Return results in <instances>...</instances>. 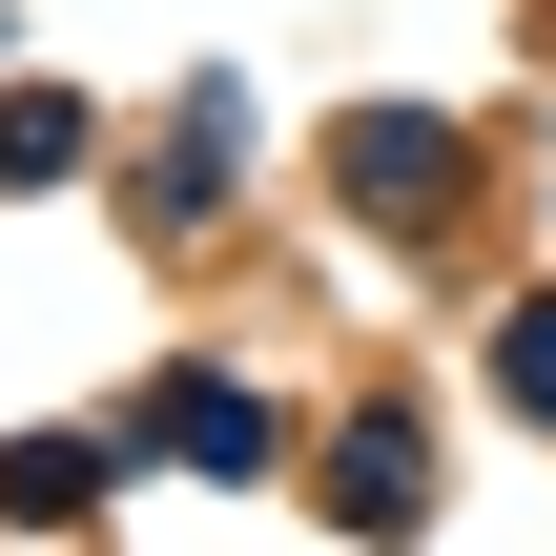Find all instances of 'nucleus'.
I'll list each match as a JSON object with an SVG mask.
<instances>
[{"label":"nucleus","instance_id":"2","mask_svg":"<svg viewBox=\"0 0 556 556\" xmlns=\"http://www.w3.org/2000/svg\"><path fill=\"white\" fill-rule=\"evenodd\" d=\"M0 516H103V454H83V433H21V454H0Z\"/></svg>","mask_w":556,"mask_h":556},{"label":"nucleus","instance_id":"4","mask_svg":"<svg viewBox=\"0 0 556 556\" xmlns=\"http://www.w3.org/2000/svg\"><path fill=\"white\" fill-rule=\"evenodd\" d=\"M83 165V103H0V186H62Z\"/></svg>","mask_w":556,"mask_h":556},{"label":"nucleus","instance_id":"5","mask_svg":"<svg viewBox=\"0 0 556 556\" xmlns=\"http://www.w3.org/2000/svg\"><path fill=\"white\" fill-rule=\"evenodd\" d=\"M495 371H516V413H556V309L516 330V351H495Z\"/></svg>","mask_w":556,"mask_h":556},{"label":"nucleus","instance_id":"3","mask_svg":"<svg viewBox=\"0 0 556 556\" xmlns=\"http://www.w3.org/2000/svg\"><path fill=\"white\" fill-rule=\"evenodd\" d=\"M330 516H413V433H392V413L351 433V475H330Z\"/></svg>","mask_w":556,"mask_h":556},{"label":"nucleus","instance_id":"1","mask_svg":"<svg viewBox=\"0 0 556 556\" xmlns=\"http://www.w3.org/2000/svg\"><path fill=\"white\" fill-rule=\"evenodd\" d=\"M144 433H165V454H206V475H248V454H268V413H248V392H227V371H186V392H165V413H144Z\"/></svg>","mask_w":556,"mask_h":556}]
</instances>
